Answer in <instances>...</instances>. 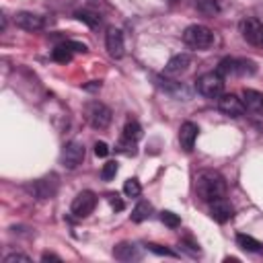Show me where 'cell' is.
<instances>
[{"label": "cell", "instance_id": "16", "mask_svg": "<svg viewBox=\"0 0 263 263\" xmlns=\"http://www.w3.org/2000/svg\"><path fill=\"white\" fill-rule=\"evenodd\" d=\"M113 257L119 261H136V259H140V251L132 242H119L113 249Z\"/></svg>", "mask_w": 263, "mask_h": 263}, {"label": "cell", "instance_id": "26", "mask_svg": "<svg viewBox=\"0 0 263 263\" xmlns=\"http://www.w3.org/2000/svg\"><path fill=\"white\" fill-rule=\"evenodd\" d=\"M160 220H162V224H166L168 228H179V226H181V218H179L175 212H168V210L160 212Z\"/></svg>", "mask_w": 263, "mask_h": 263}, {"label": "cell", "instance_id": "19", "mask_svg": "<svg viewBox=\"0 0 263 263\" xmlns=\"http://www.w3.org/2000/svg\"><path fill=\"white\" fill-rule=\"evenodd\" d=\"M197 10L205 16H214L220 12V4L218 0H197Z\"/></svg>", "mask_w": 263, "mask_h": 263}, {"label": "cell", "instance_id": "5", "mask_svg": "<svg viewBox=\"0 0 263 263\" xmlns=\"http://www.w3.org/2000/svg\"><path fill=\"white\" fill-rule=\"evenodd\" d=\"M240 35L247 43L255 45V47H263V23L253 18V16H245L238 25Z\"/></svg>", "mask_w": 263, "mask_h": 263}, {"label": "cell", "instance_id": "7", "mask_svg": "<svg viewBox=\"0 0 263 263\" xmlns=\"http://www.w3.org/2000/svg\"><path fill=\"white\" fill-rule=\"evenodd\" d=\"M95 205H97V195H95L92 191H80V193L74 197V201H72V205H70V212H72L76 218H86V216L92 214Z\"/></svg>", "mask_w": 263, "mask_h": 263}, {"label": "cell", "instance_id": "1", "mask_svg": "<svg viewBox=\"0 0 263 263\" xmlns=\"http://www.w3.org/2000/svg\"><path fill=\"white\" fill-rule=\"evenodd\" d=\"M195 193L201 201L210 203L226 195V181L216 171H201L195 179Z\"/></svg>", "mask_w": 263, "mask_h": 263}, {"label": "cell", "instance_id": "29", "mask_svg": "<svg viewBox=\"0 0 263 263\" xmlns=\"http://www.w3.org/2000/svg\"><path fill=\"white\" fill-rule=\"evenodd\" d=\"M16 261H23V263H29L31 259H29L27 255H23V253H10V255H6V257L2 259V263H16Z\"/></svg>", "mask_w": 263, "mask_h": 263}, {"label": "cell", "instance_id": "20", "mask_svg": "<svg viewBox=\"0 0 263 263\" xmlns=\"http://www.w3.org/2000/svg\"><path fill=\"white\" fill-rule=\"evenodd\" d=\"M51 55H53L55 62H60V64H68V62L72 60V49H70L68 43H62V45H58V47L53 49Z\"/></svg>", "mask_w": 263, "mask_h": 263}, {"label": "cell", "instance_id": "30", "mask_svg": "<svg viewBox=\"0 0 263 263\" xmlns=\"http://www.w3.org/2000/svg\"><path fill=\"white\" fill-rule=\"evenodd\" d=\"M148 249H150L152 253H156V255H166V257H177V253H173L171 249H164V247H160V245H148Z\"/></svg>", "mask_w": 263, "mask_h": 263}, {"label": "cell", "instance_id": "6", "mask_svg": "<svg viewBox=\"0 0 263 263\" xmlns=\"http://www.w3.org/2000/svg\"><path fill=\"white\" fill-rule=\"evenodd\" d=\"M84 146H82V142H78V140H72V142H68L64 148H62V164L66 166V168H76V166H80L82 164V160H84Z\"/></svg>", "mask_w": 263, "mask_h": 263}, {"label": "cell", "instance_id": "4", "mask_svg": "<svg viewBox=\"0 0 263 263\" xmlns=\"http://www.w3.org/2000/svg\"><path fill=\"white\" fill-rule=\"evenodd\" d=\"M84 115H86V121L90 123V127H95V129H105L111 123V109L99 101H90L84 109Z\"/></svg>", "mask_w": 263, "mask_h": 263}, {"label": "cell", "instance_id": "11", "mask_svg": "<svg viewBox=\"0 0 263 263\" xmlns=\"http://www.w3.org/2000/svg\"><path fill=\"white\" fill-rule=\"evenodd\" d=\"M14 25L18 29H23V31H41L45 27V21L39 14H33V12L23 10V12H16L14 14Z\"/></svg>", "mask_w": 263, "mask_h": 263}, {"label": "cell", "instance_id": "12", "mask_svg": "<svg viewBox=\"0 0 263 263\" xmlns=\"http://www.w3.org/2000/svg\"><path fill=\"white\" fill-rule=\"evenodd\" d=\"M210 216H212L216 222L224 224V222H228V220L234 216V210H232V205H230V201H228L226 197H220V199L210 201Z\"/></svg>", "mask_w": 263, "mask_h": 263}, {"label": "cell", "instance_id": "33", "mask_svg": "<svg viewBox=\"0 0 263 263\" xmlns=\"http://www.w3.org/2000/svg\"><path fill=\"white\" fill-rule=\"evenodd\" d=\"M109 203H111V208H113V210H123V201H121V199H117V195H113V197L109 199Z\"/></svg>", "mask_w": 263, "mask_h": 263}, {"label": "cell", "instance_id": "14", "mask_svg": "<svg viewBox=\"0 0 263 263\" xmlns=\"http://www.w3.org/2000/svg\"><path fill=\"white\" fill-rule=\"evenodd\" d=\"M189 64H191V58H189L187 53H177V55H173V58L166 62L164 74H168V76H179V74H183V72L189 68Z\"/></svg>", "mask_w": 263, "mask_h": 263}, {"label": "cell", "instance_id": "22", "mask_svg": "<svg viewBox=\"0 0 263 263\" xmlns=\"http://www.w3.org/2000/svg\"><path fill=\"white\" fill-rule=\"evenodd\" d=\"M216 72H218V74H222L224 78H226V76H230V74H236V60H234V58H224V60L218 64Z\"/></svg>", "mask_w": 263, "mask_h": 263}, {"label": "cell", "instance_id": "8", "mask_svg": "<svg viewBox=\"0 0 263 263\" xmlns=\"http://www.w3.org/2000/svg\"><path fill=\"white\" fill-rule=\"evenodd\" d=\"M105 47H107V53L113 58V60H119L123 58L125 53V43H123V33L115 27H109L107 33H105Z\"/></svg>", "mask_w": 263, "mask_h": 263}, {"label": "cell", "instance_id": "18", "mask_svg": "<svg viewBox=\"0 0 263 263\" xmlns=\"http://www.w3.org/2000/svg\"><path fill=\"white\" fill-rule=\"evenodd\" d=\"M150 214H152V205H150L148 201H140V203L132 210V220H134V222H144V220L150 218Z\"/></svg>", "mask_w": 263, "mask_h": 263}, {"label": "cell", "instance_id": "10", "mask_svg": "<svg viewBox=\"0 0 263 263\" xmlns=\"http://www.w3.org/2000/svg\"><path fill=\"white\" fill-rule=\"evenodd\" d=\"M218 109L228 115V117H240L245 113V105H242V99H238L236 95L232 92H226L218 99Z\"/></svg>", "mask_w": 263, "mask_h": 263}, {"label": "cell", "instance_id": "3", "mask_svg": "<svg viewBox=\"0 0 263 263\" xmlns=\"http://www.w3.org/2000/svg\"><path fill=\"white\" fill-rule=\"evenodd\" d=\"M183 43L193 49H208L214 45V33L205 25H189L183 31Z\"/></svg>", "mask_w": 263, "mask_h": 263}, {"label": "cell", "instance_id": "23", "mask_svg": "<svg viewBox=\"0 0 263 263\" xmlns=\"http://www.w3.org/2000/svg\"><path fill=\"white\" fill-rule=\"evenodd\" d=\"M76 18L82 21L84 25H88L90 29H95V27L101 25V16L95 14V12H88V10H80V12H76Z\"/></svg>", "mask_w": 263, "mask_h": 263}, {"label": "cell", "instance_id": "28", "mask_svg": "<svg viewBox=\"0 0 263 263\" xmlns=\"http://www.w3.org/2000/svg\"><path fill=\"white\" fill-rule=\"evenodd\" d=\"M115 175H117V162H115V160L105 162L103 168H101V179H103V181H111Z\"/></svg>", "mask_w": 263, "mask_h": 263}, {"label": "cell", "instance_id": "13", "mask_svg": "<svg viewBox=\"0 0 263 263\" xmlns=\"http://www.w3.org/2000/svg\"><path fill=\"white\" fill-rule=\"evenodd\" d=\"M197 132H199V127L193 121H185L181 125V129H179V144H181V148L185 152H191L193 150L195 140H197Z\"/></svg>", "mask_w": 263, "mask_h": 263}, {"label": "cell", "instance_id": "21", "mask_svg": "<svg viewBox=\"0 0 263 263\" xmlns=\"http://www.w3.org/2000/svg\"><path fill=\"white\" fill-rule=\"evenodd\" d=\"M121 136L127 138V140L138 142V140L142 138V127H140V123H138V121H127L125 127H123V134H121Z\"/></svg>", "mask_w": 263, "mask_h": 263}, {"label": "cell", "instance_id": "34", "mask_svg": "<svg viewBox=\"0 0 263 263\" xmlns=\"http://www.w3.org/2000/svg\"><path fill=\"white\" fill-rule=\"evenodd\" d=\"M43 261H49V259H53V261H60V257H55V255H51V253H43V257H41Z\"/></svg>", "mask_w": 263, "mask_h": 263}, {"label": "cell", "instance_id": "31", "mask_svg": "<svg viewBox=\"0 0 263 263\" xmlns=\"http://www.w3.org/2000/svg\"><path fill=\"white\" fill-rule=\"evenodd\" d=\"M95 154L101 156V158L107 156V154H109V146H107L105 142H97V144H95Z\"/></svg>", "mask_w": 263, "mask_h": 263}, {"label": "cell", "instance_id": "17", "mask_svg": "<svg viewBox=\"0 0 263 263\" xmlns=\"http://www.w3.org/2000/svg\"><path fill=\"white\" fill-rule=\"evenodd\" d=\"M236 242H238V247H242L245 251H251V253H259L261 251V242L257 240V238H253V236H249V234H236Z\"/></svg>", "mask_w": 263, "mask_h": 263}, {"label": "cell", "instance_id": "25", "mask_svg": "<svg viewBox=\"0 0 263 263\" xmlns=\"http://www.w3.org/2000/svg\"><path fill=\"white\" fill-rule=\"evenodd\" d=\"M123 193H125L127 197H138V195L142 193L140 181H138V179H127V181L123 183Z\"/></svg>", "mask_w": 263, "mask_h": 263}, {"label": "cell", "instance_id": "32", "mask_svg": "<svg viewBox=\"0 0 263 263\" xmlns=\"http://www.w3.org/2000/svg\"><path fill=\"white\" fill-rule=\"evenodd\" d=\"M66 43L70 45L72 51H82V53L86 51V45H84V43H78V41H66Z\"/></svg>", "mask_w": 263, "mask_h": 263}, {"label": "cell", "instance_id": "9", "mask_svg": "<svg viewBox=\"0 0 263 263\" xmlns=\"http://www.w3.org/2000/svg\"><path fill=\"white\" fill-rule=\"evenodd\" d=\"M29 191H31L37 199H49V197H53L55 191H58V177H55V175H49V177L37 179V181L29 187Z\"/></svg>", "mask_w": 263, "mask_h": 263}, {"label": "cell", "instance_id": "15", "mask_svg": "<svg viewBox=\"0 0 263 263\" xmlns=\"http://www.w3.org/2000/svg\"><path fill=\"white\" fill-rule=\"evenodd\" d=\"M242 105L251 113H261L263 111V92L255 88H245L242 90Z\"/></svg>", "mask_w": 263, "mask_h": 263}, {"label": "cell", "instance_id": "24", "mask_svg": "<svg viewBox=\"0 0 263 263\" xmlns=\"http://www.w3.org/2000/svg\"><path fill=\"white\" fill-rule=\"evenodd\" d=\"M136 146H138V142H134V140H127V138H123L121 136V140L117 142V152H121V154H127V156H134L138 150H136Z\"/></svg>", "mask_w": 263, "mask_h": 263}, {"label": "cell", "instance_id": "2", "mask_svg": "<svg viewBox=\"0 0 263 263\" xmlns=\"http://www.w3.org/2000/svg\"><path fill=\"white\" fill-rule=\"evenodd\" d=\"M195 90L205 99H220L224 95V76L214 72H205L195 80Z\"/></svg>", "mask_w": 263, "mask_h": 263}, {"label": "cell", "instance_id": "27", "mask_svg": "<svg viewBox=\"0 0 263 263\" xmlns=\"http://www.w3.org/2000/svg\"><path fill=\"white\" fill-rule=\"evenodd\" d=\"M255 64L251 60H236V74L238 76H247V74H255Z\"/></svg>", "mask_w": 263, "mask_h": 263}]
</instances>
